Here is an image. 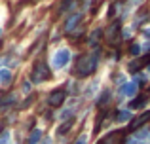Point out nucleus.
<instances>
[{
  "instance_id": "nucleus-14",
  "label": "nucleus",
  "mask_w": 150,
  "mask_h": 144,
  "mask_svg": "<svg viewBox=\"0 0 150 144\" xmlns=\"http://www.w3.org/2000/svg\"><path fill=\"white\" fill-rule=\"evenodd\" d=\"M0 38H2V29H0Z\"/></svg>"
},
{
  "instance_id": "nucleus-3",
  "label": "nucleus",
  "mask_w": 150,
  "mask_h": 144,
  "mask_svg": "<svg viewBox=\"0 0 150 144\" xmlns=\"http://www.w3.org/2000/svg\"><path fill=\"white\" fill-rule=\"evenodd\" d=\"M69 59H70V51L67 48L57 49V51H55V55H53V67L55 68H63L67 63H69Z\"/></svg>"
},
{
  "instance_id": "nucleus-9",
  "label": "nucleus",
  "mask_w": 150,
  "mask_h": 144,
  "mask_svg": "<svg viewBox=\"0 0 150 144\" xmlns=\"http://www.w3.org/2000/svg\"><path fill=\"white\" fill-rule=\"evenodd\" d=\"M11 81V72L8 68H0V84L2 85H8Z\"/></svg>"
},
{
  "instance_id": "nucleus-12",
  "label": "nucleus",
  "mask_w": 150,
  "mask_h": 144,
  "mask_svg": "<svg viewBox=\"0 0 150 144\" xmlns=\"http://www.w3.org/2000/svg\"><path fill=\"white\" fill-rule=\"evenodd\" d=\"M74 144H86V137H80V138H78V140L74 142Z\"/></svg>"
},
{
  "instance_id": "nucleus-5",
  "label": "nucleus",
  "mask_w": 150,
  "mask_h": 144,
  "mask_svg": "<svg viewBox=\"0 0 150 144\" xmlns=\"http://www.w3.org/2000/svg\"><path fill=\"white\" fill-rule=\"evenodd\" d=\"M11 104H17V97H15L13 93H8V95H4L2 99H0V110H6Z\"/></svg>"
},
{
  "instance_id": "nucleus-7",
  "label": "nucleus",
  "mask_w": 150,
  "mask_h": 144,
  "mask_svg": "<svg viewBox=\"0 0 150 144\" xmlns=\"http://www.w3.org/2000/svg\"><path fill=\"white\" fill-rule=\"evenodd\" d=\"M120 140H122V133L118 131V133H110L108 137H105L99 144H120Z\"/></svg>"
},
{
  "instance_id": "nucleus-4",
  "label": "nucleus",
  "mask_w": 150,
  "mask_h": 144,
  "mask_svg": "<svg viewBox=\"0 0 150 144\" xmlns=\"http://www.w3.org/2000/svg\"><path fill=\"white\" fill-rule=\"evenodd\" d=\"M65 99H67V93H65V89H55V91H51L50 93V97H48V104L50 106H61L63 103H65Z\"/></svg>"
},
{
  "instance_id": "nucleus-1",
  "label": "nucleus",
  "mask_w": 150,
  "mask_h": 144,
  "mask_svg": "<svg viewBox=\"0 0 150 144\" xmlns=\"http://www.w3.org/2000/svg\"><path fill=\"white\" fill-rule=\"evenodd\" d=\"M95 67H97V55H82L76 63L74 72H76V76L84 78V76H88V74H91L95 70Z\"/></svg>"
},
{
  "instance_id": "nucleus-10",
  "label": "nucleus",
  "mask_w": 150,
  "mask_h": 144,
  "mask_svg": "<svg viewBox=\"0 0 150 144\" xmlns=\"http://www.w3.org/2000/svg\"><path fill=\"white\" fill-rule=\"evenodd\" d=\"M70 125H72V119H69V122H67V123H65V125H61V127H59V129H57V133H59V135H63V133H67V131H69V129H70Z\"/></svg>"
},
{
  "instance_id": "nucleus-13",
  "label": "nucleus",
  "mask_w": 150,
  "mask_h": 144,
  "mask_svg": "<svg viewBox=\"0 0 150 144\" xmlns=\"http://www.w3.org/2000/svg\"><path fill=\"white\" fill-rule=\"evenodd\" d=\"M42 144H51V140H50V138H46V140L42 142Z\"/></svg>"
},
{
  "instance_id": "nucleus-6",
  "label": "nucleus",
  "mask_w": 150,
  "mask_h": 144,
  "mask_svg": "<svg viewBox=\"0 0 150 144\" xmlns=\"http://www.w3.org/2000/svg\"><path fill=\"white\" fill-rule=\"evenodd\" d=\"M80 19H82V15H80V13H74L72 17H70L69 21L65 23V30H67V32H72V30L76 29V25L80 23Z\"/></svg>"
},
{
  "instance_id": "nucleus-15",
  "label": "nucleus",
  "mask_w": 150,
  "mask_h": 144,
  "mask_svg": "<svg viewBox=\"0 0 150 144\" xmlns=\"http://www.w3.org/2000/svg\"><path fill=\"white\" fill-rule=\"evenodd\" d=\"M0 131H2V122H0Z\"/></svg>"
},
{
  "instance_id": "nucleus-8",
  "label": "nucleus",
  "mask_w": 150,
  "mask_h": 144,
  "mask_svg": "<svg viewBox=\"0 0 150 144\" xmlns=\"http://www.w3.org/2000/svg\"><path fill=\"white\" fill-rule=\"evenodd\" d=\"M42 138V131L40 129H33L29 135V138H27V144H38Z\"/></svg>"
},
{
  "instance_id": "nucleus-2",
  "label": "nucleus",
  "mask_w": 150,
  "mask_h": 144,
  "mask_svg": "<svg viewBox=\"0 0 150 144\" xmlns=\"http://www.w3.org/2000/svg\"><path fill=\"white\" fill-rule=\"evenodd\" d=\"M50 76H51L50 67L44 63V61H40V63H36V65H34L33 72H30V81H33V84H40V81L48 80Z\"/></svg>"
},
{
  "instance_id": "nucleus-11",
  "label": "nucleus",
  "mask_w": 150,
  "mask_h": 144,
  "mask_svg": "<svg viewBox=\"0 0 150 144\" xmlns=\"http://www.w3.org/2000/svg\"><path fill=\"white\" fill-rule=\"evenodd\" d=\"M8 142H10V133H6V131L0 133V144H8Z\"/></svg>"
}]
</instances>
